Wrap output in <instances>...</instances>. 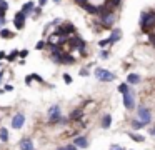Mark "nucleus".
I'll return each mask as SVG.
<instances>
[{
	"label": "nucleus",
	"mask_w": 155,
	"mask_h": 150,
	"mask_svg": "<svg viewBox=\"0 0 155 150\" xmlns=\"http://www.w3.org/2000/svg\"><path fill=\"white\" fill-rule=\"evenodd\" d=\"M47 123L50 127H55V125H67L68 122V117H64V113H62V107L60 103H54V105L48 107L47 110Z\"/></svg>",
	"instance_id": "obj_1"
},
{
	"label": "nucleus",
	"mask_w": 155,
	"mask_h": 150,
	"mask_svg": "<svg viewBox=\"0 0 155 150\" xmlns=\"http://www.w3.org/2000/svg\"><path fill=\"white\" fill-rule=\"evenodd\" d=\"M140 28L143 33H150L155 28V12L153 10H143L140 13Z\"/></svg>",
	"instance_id": "obj_2"
},
{
	"label": "nucleus",
	"mask_w": 155,
	"mask_h": 150,
	"mask_svg": "<svg viewBox=\"0 0 155 150\" xmlns=\"http://www.w3.org/2000/svg\"><path fill=\"white\" fill-rule=\"evenodd\" d=\"M115 20H117V17H115V13H114V8H108V10H105L104 13L98 15V25H100L102 28H112Z\"/></svg>",
	"instance_id": "obj_3"
},
{
	"label": "nucleus",
	"mask_w": 155,
	"mask_h": 150,
	"mask_svg": "<svg viewBox=\"0 0 155 150\" xmlns=\"http://www.w3.org/2000/svg\"><path fill=\"white\" fill-rule=\"evenodd\" d=\"M94 75L97 80H100V82H104V83L114 82V80L117 78V75H115L114 72H110V70H107V68H102V67H97V68L94 70Z\"/></svg>",
	"instance_id": "obj_4"
},
{
	"label": "nucleus",
	"mask_w": 155,
	"mask_h": 150,
	"mask_svg": "<svg viewBox=\"0 0 155 150\" xmlns=\"http://www.w3.org/2000/svg\"><path fill=\"white\" fill-rule=\"evenodd\" d=\"M137 118L142 120L143 123H147V127H148L152 123V112H150V108L145 107V105H138L137 107Z\"/></svg>",
	"instance_id": "obj_5"
},
{
	"label": "nucleus",
	"mask_w": 155,
	"mask_h": 150,
	"mask_svg": "<svg viewBox=\"0 0 155 150\" xmlns=\"http://www.w3.org/2000/svg\"><path fill=\"white\" fill-rule=\"evenodd\" d=\"M25 122H27V117H25L24 112H15L10 118V125L14 130H20L25 125Z\"/></svg>",
	"instance_id": "obj_6"
},
{
	"label": "nucleus",
	"mask_w": 155,
	"mask_h": 150,
	"mask_svg": "<svg viewBox=\"0 0 155 150\" xmlns=\"http://www.w3.org/2000/svg\"><path fill=\"white\" fill-rule=\"evenodd\" d=\"M27 18L28 17L25 15L22 10H18V12H15V15H14V27H15V30H24L25 28V23H27Z\"/></svg>",
	"instance_id": "obj_7"
},
{
	"label": "nucleus",
	"mask_w": 155,
	"mask_h": 150,
	"mask_svg": "<svg viewBox=\"0 0 155 150\" xmlns=\"http://www.w3.org/2000/svg\"><path fill=\"white\" fill-rule=\"evenodd\" d=\"M124 107L128 110V112L135 110V92H134V90L124 93Z\"/></svg>",
	"instance_id": "obj_8"
},
{
	"label": "nucleus",
	"mask_w": 155,
	"mask_h": 150,
	"mask_svg": "<svg viewBox=\"0 0 155 150\" xmlns=\"http://www.w3.org/2000/svg\"><path fill=\"white\" fill-rule=\"evenodd\" d=\"M72 143H74L77 148H80V150L88 148V145H90V142H88V137H87V135H75L74 138H72Z\"/></svg>",
	"instance_id": "obj_9"
},
{
	"label": "nucleus",
	"mask_w": 155,
	"mask_h": 150,
	"mask_svg": "<svg viewBox=\"0 0 155 150\" xmlns=\"http://www.w3.org/2000/svg\"><path fill=\"white\" fill-rule=\"evenodd\" d=\"M84 118H85V112H84L82 107H77V108H74L70 113H68V122L78 123L80 120H84Z\"/></svg>",
	"instance_id": "obj_10"
},
{
	"label": "nucleus",
	"mask_w": 155,
	"mask_h": 150,
	"mask_svg": "<svg viewBox=\"0 0 155 150\" xmlns=\"http://www.w3.org/2000/svg\"><path fill=\"white\" fill-rule=\"evenodd\" d=\"M18 150H35V145H34V140L32 137L25 135L18 140Z\"/></svg>",
	"instance_id": "obj_11"
},
{
	"label": "nucleus",
	"mask_w": 155,
	"mask_h": 150,
	"mask_svg": "<svg viewBox=\"0 0 155 150\" xmlns=\"http://www.w3.org/2000/svg\"><path fill=\"white\" fill-rule=\"evenodd\" d=\"M74 63H77V58H75L70 52H64V53H62L58 65H74Z\"/></svg>",
	"instance_id": "obj_12"
},
{
	"label": "nucleus",
	"mask_w": 155,
	"mask_h": 150,
	"mask_svg": "<svg viewBox=\"0 0 155 150\" xmlns=\"http://www.w3.org/2000/svg\"><path fill=\"white\" fill-rule=\"evenodd\" d=\"M35 7H37V3L34 2V0H28V2H25L24 5H22V12L25 13L27 17H32V13H34V10H35Z\"/></svg>",
	"instance_id": "obj_13"
},
{
	"label": "nucleus",
	"mask_w": 155,
	"mask_h": 150,
	"mask_svg": "<svg viewBox=\"0 0 155 150\" xmlns=\"http://www.w3.org/2000/svg\"><path fill=\"white\" fill-rule=\"evenodd\" d=\"M100 127L104 130H108L112 127V115L110 113H104V115L100 117Z\"/></svg>",
	"instance_id": "obj_14"
},
{
	"label": "nucleus",
	"mask_w": 155,
	"mask_h": 150,
	"mask_svg": "<svg viewBox=\"0 0 155 150\" xmlns=\"http://www.w3.org/2000/svg\"><path fill=\"white\" fill-rule=\"evenodd\" d=\"M145 127H147V123H143L142 120H138V118H132L130 120V130H132V132L142 130V128H145Z\"/></svg>",
	"instance_id": "obj_15"
},
{
	"label": "nucleus",
	"mask_w": 155,
	"mask_h": 150,
	"mask_svg": "<svg viewBox=\"0 0 155 150\" xmlns=\"http://www.w3.org/2000/svg\"><path fill=\"white\" fill-rule=\"evenodd\" d=\"M142 82V77L140 75H138V73H134V72H132V73H128V75H127V83H128V85H138V83H140Z\"/></svg>",
	"instance_id": "obj_16"
},
{
	"label": "nucleus",
	"mask_w": 155,
	"mask_h": 150,
	"mask_svg": "<svg viewBox=\"0 0 155 150\" xmlns=\"http://www.w3.org/2000/svg\"><path fill=\"white\" fill-rule=\"evenodd\" d=\"M15 35H17V33H15L14 30L7 28V27L0 28V38H4V40H10V38H14Z\"/></svg>",
	"instance_id": "obj_17"
},
{
	"label": "nucleus",
	"mask_w": 155,
	"mask_h": 150,
	"mask_svg": "<svg viewBox=\"0 0 155 150\" xmlns=\"http://www.w3.org/2000/svg\"><path fill=\"white\" fill-rule=\"evenodd\" d=\"M10 140V132H8L7 127H0V143H8Z\"/></svg>",
	"instance_id": "obj_18"
},
{
	"label": "nucleus",
	"mask_w": 155,
	"mask_h": 150,
	"mask_svg": "<svg viewBox=\"0 0 155 150\" xmlns=\"http://www.w3.org/2000/svg\"><path fill=\"white\" fill-rule=\"evenodd\" d=\"M127 135L130 137L134 142H137V143H143V142H145V137L142 135V133H137V132H132V130H128Z\"/></svg>",
	"instance_id": "obj_19"
},
{
	"label": "nucleus",
	"mask_w": 155,
	"mask_h": 150,
	"mask_svg": "<svg viewBox=\"0 0 155 150\" xmlns=\"http://www.w3.org/2000/svg\"><path fill=\"white\" fill-rule=\"evenodd\" d=\"M120 38H122V30H120V28H114V30H112V33H110L112 43H117Z\"/></svg>",
	"instance_id": "obj_20"
},
{
	"label": "nucleus",
	"mask_w": 155,
	"mask_h": 150,
	"mask_svg": "<svg viewBox=\"0 0 155 150\" xmlns=\"http://www.w3.org/2000/svg\"><path fill=\"white\" fill-rule=\"evenodd\" d=\"M17 60H18V50H12L10 53H7V58H5L7 63H14Z\"/></svg>",
	"instance_id": "obj_21"
},
{
	"label": "nucleus",
	"mask_w": 155,
	"mask_h": 150,
	"mask_svg": "<svg viewBox=\"0 0 155 150\" xmlns=\"http://www.w3.org/2000/svg\"><path fill=\"white\" fill-rule=\"evenodd\" d=\"M7 12H8V2L0 0V17H7Z\"/></svg>",
	"instance_id": "obj_22"
},
{
	"label": "nucleus",
	"mask_w": 155,
	"mask_h": 150,
	"mask_svg": "<svg viewBox=\"0 0 155 150\" xmlns=\"http://www.w3.org/2000/svg\"><path fill=\"white\" fill-rule=\"evenodd\" d=\"M132 90V87L128 85L127 82H124V83H120V85H118V92L122 93V95H124V93H127V92H130Z\"/></svg>",
	"instance_id": "obj_23"
},
{
	"label": "nucleus",
	"mask_w": 155,
	"mask_h": 150,
	"mask_svg": "<svg viewBox=\"0 0 155 150\" xmlns=\"http://www.w3.org/2000/svg\"><path fill=\"white\" fill-rule=\"evenodd\" d=\"M108 45H114L112 40H110V37H108V38H102L100 42H98V47H100V48H107Z\"/></svg>",
	"instance_id": "obj_24"
},
{
	"label": "nucleus",
	"mask_w": 155,
	"mask_h": 150,
	"mask_svg": "<svg viewBox=\"0 0 155 150\" xmlns=\"http://www.w3.org/2000/svg\"><path fill=\"white\" fill-rule=\"evenodd\" d=\"M55 150H80L74 145V143H67V145H62V147H57Z\"/></svg>",
	"instance_id": "obj_25"
},
{
	"label": "nucleus",
	"mask_w": 155,
	"mask_h": 150,
	"mask_svg": "<svg viewBox=\"0 0 155 150\" xmlns=\"http://www.w3.org/2000/svg\"><path fill=\"white\" fill-rule=\"evenodd\" d=\"M47 48V40H38L35 43V50H45Z\"/></svg>",
	"instance_id": "obj_26"
},
{
	"label": "nucleus",
	"mask_w": 155,
	"mask_h": 150,
	"mask_svg": "<svg viewBox=\"0 0 155 150\" xmlns=\"http://www.w3.org/2000/svg\"><path fill=\"white\" fill-rule=\"evenodd\" d=\"M30 75H32V78H34V82L40 83V85H47V83H45V80L42 78V77L38 75V73H30Z\"/></svg>",
	"instance_id": "obj_27"
},
{
	"label": "nucleus",
	"mask_w": 155,
	"mask_h": 150,
	"mask_svg": "<svg viewBox=\"0 0 155 150\" xmlns=\"http://www.w3.org/2000/svg\"><path fill=\"white\" fill-rule=\"evenodd\" d=\"M40 15H42V7H38V5H37V7H35V10H34V13H32V18L37 20Z\"/></svg>",
	"instance_id": "obj_28"
},
{
	"label": "nucleus",
	"mask_w": 155,
	"mask_h": 150,
	"mask_svg": "<svg viewBox=\"0 0 155 150\" xmlns=\"http://www.w3.org/2000/svg\"><path fill=\"white\" fill-rule=\"evenodd\" d=\"M27 57H28V50L27 48H24V50H18V58H27Z\"/></svg>",
	"instance_id": "obj_29"
},
{
	"label": "nucleus",
	"mask_w": 155,
	"mask_h": 150,
	"mask_svg": "<svg viewBox=\"0 0 155 150\" xmlns=\"http://www.w3.org/2000/svg\"><path fill=\"white\" fill-rule=\"evenodd\" d=\"M78 75H80V77H88V75H90V70H88L87 67H84V68H80Z\"/></svg>",
	"instance_id": "obj_30"
},
{
	"label": "nucleus",
	"mask_w": 155,
	"mask_h": 150,
	"mask_svg": "<svg viewBox=\"0 0 155 150\" xmlns=\"http://www.w3.org/2000/svg\"><path fill=\"white\" fill-rule=\"evenodd\" d=\"M108 55H110V52H108V50H105V48L100 50V58H102V60H107Z\"/></svg>",
	"instance_id": "obj_31"
},
{
	"label": "nucleus",
	"mask_w": 155,
	"mask_h": 150,
	"mask_svg": "<svg viewBox=\"0 0 155 150\" xmlns=\"http://www.w3.org/2000/svg\"><path fill=\"white\" fill-rule=\"evenodd\" d=\"M62 78H64V82L67 83V85H70V83L74 82V80H72V77L68 75V73H64V75H62Z\"/></svg>",
	"instance_id": "obj_32"
},
{
	"label": "nucleus",
	"mask_w": 155,
	"mask_h": 150,
	"mask_svg": "<svg viewBox=\"0 0 155 150\" xmlns=\"http://www.w3.org/2000/svg\"><path fill=\"white\" fill-rule=\"evenodd\" d=\"M108 3H110L114 8H118V7H120V3H122V0H108Z\"/></svg>",
	"instance_id": "obj_33"
},
{
	"label": "nucleus",
	"mask_w": 155,
	"mask_h": 150,
	"mask_svg": "<svg viewBox=\"0 0 155 150\" xmlns=\"http://www.w3.org/2000/svg\"><path fill=\"white\" fill-rule=\"evenodd\" d=\"M110 150H125V148H124L122 145H118V143H112V145H110Z\"/></svg>",
	"instance_id": "obj_34"
},
{
	"label": "nucleus",
	"mask_w": 155,
	"mask_h": 150,
	"mask_svg": "<svg viewBox=\"0 0 155 150\" xmlns=\"http://www.w3.org/2000/svg\"><path fill=\"white\" fill-rule=\"evenodd\" d=\"M7 25V17H0V28H4Z\"/></svg>",
	"instance_id": "obj_35"
},
{
	"label": "nucleus",
	"mask_w": 155,
	"mask_h": 150,
	"mask_svg": "<svg viewBox=\"0 0 155 150\" xmlns=\"http://www.w3.org/2000/svg\"><path fill=\"white\" fill-rule=\"evenodd\" d=\"M4 90L5 92H12V90H14V85H12V83H5V87H4Z\"/></svg>",
	"instance_id": "obj_36"
},
{
	"label": "nucleus",
	"mask_w": 155,
	"mask_h": 150,
	"mask_svg": "<svg viewBox=\"0 0 155 150\" xmlns=\"http://www.w3.org/2000/svg\"><path fill=\"white\" fill-rule=\"evenodd\" d=\"M32 82H34L32 75H27V77H25V85H32Z\"/></svg>",
	"instance_id": "obj_37"
},
{
	"label": "nucleus",
	"mask_w": 155,
	"mask_h": 150,
	"mask_svg": "<svg viewBox=\"0 0 155 150\" xmlns=\"http://www.w3.org/2000/svg\"><path fill=\"white\" fill-rule=\"evenodd\" d=\"M5 58H7V52H4V50H0V62H4Z\"/></svg>",
	"instance_id": "obj_38"
},
{
	"label": "nucleus",
	"mask_w": 155,
	"mask_h": 150,
	"mask_svg": "<svg viewBox=\"0 0 155 150\" xmlns=\"http://www.w3.org/2000/svg\"><path fill=\"white\" fill-rule=\"evenodd\" d=\"M47 2L48 0H37V3H38V7H42V8H44L45 5H47Z\"/></svg>",
	"instance_id": "obj_39"
},
{
	"label": "nucleus",
	"mask_w": 155,
	"mask_h": 150,
	"mask_svg": "<svg viewBox=\"0 0 155 150\" xmlns=\"http://www.w3.org/2000/svg\"><path fill=\"white\" fill-rule=\"evenodd\" d=\"M148 133H150L152 137H155V125H153V127H150V128H148Z\"/></svg>",
	"instance_id": "obj_40"
},
{
	"label": "nucleus",
	"mask_w": 155,
	"mask_h": 150,
	"mask_svg": "<svg viewBox=\"0 0 155 150\" xmlns=\"http://www.w3.org/2000/svg\"><path fill=\"white\" fill-rule=\"evenodd\" d=\"M62 2V0H54V3H60Z\"/></svg>",
	"instance_id": "obj_41"
}]
</instances>
